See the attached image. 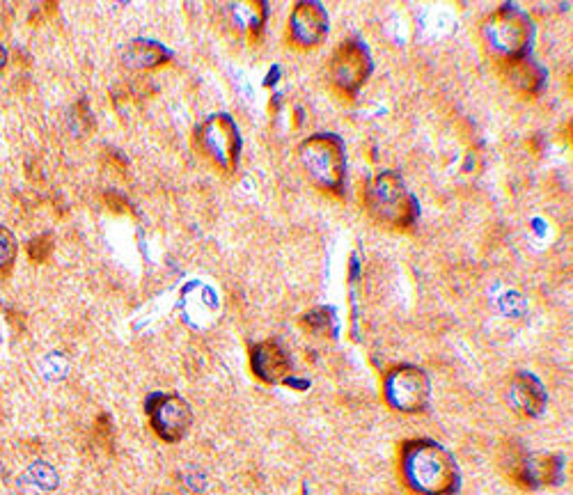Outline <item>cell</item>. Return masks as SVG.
<instances>
[{
  "instance_id": "cell-1",
  "label": "cell",
  "mask_w": 573,
  "mask_h": 495,
  "mask_svg": "<svg viewBox=\"0 0 573 495\" xmlns=\"http://www.w3.org/2000/svg\"><path fill=\"white\" fill-rule=\"evenodd\" d=\"M402 475L420 495H452L459 489L457 463L431 440H411L404 445Z\"/></svg>"
},
{
  "instance_id": "cell-15",
  "label": "cell",
  "mask_w": 573,
  "mask_h": 495,
  "mask_svg": "<svg viewBox=\"0 0 573 495\" xmlns=\"http://www.w3.org/2000/svg\"><path fill=\"white\" fill-rule=\"evenodd\" d=\"M51 250H53V241L49 234H44V237H37L28 243V255L33 262H46V259L51 257Z\"/></svg>"
},
{
  "instance_id": "cell-4",
  "label": "cell",
  "mask_w": 573,
  "mask_h": 495,
  "mask_svg": "<svg viewBox=\"0 0 573 495\" xmlns=\"http://www.w3.org/2000/svg\"><path fill=\"white\" fill-rule=\"evenodd\" d=\"M484 35L493 51L500 53L502 58L512 60L521 58V55H525V51H528L532 39V26L530 19L525 17L521 10L507 5L486 21Z\"/></svg>"
},
{
  "instance_id": "cell-3",
  "label": "cell",
  "mask_w": 573,
  "mask_h": 495,
  "mask_svg": "<svg viewBox=\"0 0 573 495\" xmlns=\"http://www.w3.org/2000/svg\"><path fill=\"white\" fill-rule=\"evenodd\" d=\"M301 163L308 177L319 188L331 193H340L347 175L342 143L335 136H312L301 145Z\"/></svg>"
},
{
  "instance_id": "cell-9",
  "label": "cell",
  "mask_w": 573,
  "mask_h": 495,
  "mask_svg": "<svg viewBox=\"0 0 573 495\" xmlns=\"http://www.w3.org/2000/svg\"><path fill=\"white\" fill-rule=\"evenodd\" d=\"M507 402L523 418H535L546 406V392L530 374H516L507 388Z\"/></svg>"
},
{
  "instance_id": "cell-6",
  "label": "cell",
  "mask_w": 573,
  "mask_h": 495,
  "mask_svg": "<svg viewBox=\"0 0 573 495\" xmlns=\"http://www.w3.org/2000/svg\"><path fill=\"white\" fill-rule=\"evenodd\" d=\"M147 413L156 436L166 440V443H177V440H182L188 434L193 422L191 406L175 395L152 397L149 399Z\"/></svg>"
},
{
  "instance_id": "cell-5",
  "label": "cell",
  "mask_w": 573,
  "mask_h": 495,
  "mask_svg": "<svg viewBox=\"0 0 573 495\" xmlns=\"http://www.w3.org/2000/svg\"><path fill=\"white\" fill-rule=\"evenodd\" d=\"M386 402L402 413H418L429 402V379L418 367L390 369L383 383Z\"/></svg>"
},
{
  "instance_id": "cell-11",
  "label": "cell",
  "mask_w": 573,
  "mask_h": 495,
  "mask_svg": "<svg viewBox=\"0 0 573 495\" xmlns=\"http://www.w3.org/2000/svg\"><path fill=\"white\" fill-rule=\"evenodd\" d=\"M250 367L264 383H280L289 374V358L276 342H262L250 351Z\"/></svg>"
},
{
  "instance_id": "cell-14",
  "label": "cell",
  "mask_w": 573,
  "mask_h": 495,
  "mask_svg": "<svg viewBox=\"0 0 573 495\" xmlns=\"http://www.w3.org/2000/svg\"><path fill=\"white\" fill-rule=\"evenodd\" d=\"M17 259V239L7 227H0V273H5Z\"/></svg>"
},
{
  "instance_id": "cell-12",
  "label": "cell",
  "mask_w": 573,
  "mask_h": 495,
  "mask_svg": "<svg viewBox=\"0 0 573 495\" xmlns=\"http://www.w3.org/2000/svg\"><path fill=\"white\" fill-rule=\"evenodd\" d=\"M505 76L516 90L535 92L539 88L541 76L544 74H541V69L535 65V62L525 60V55H521V58H512L507 62Z\"/></svg>"
},
{
  "instance_id": "cell-16",
  "label": "cell",
  "mask_w": 573,
  "mask_h": 495,
  "mask_svg": "<svg viewBox=\"0 0 573 495\" xmlns=\"http://www.w3.org/2000/svg\"><path fill=\"white\" fill-rule=\"evenodd\" d=\"M5 62H7V51L3 49V46H0V69L5 67Z\"/></svg>"
},
{
  "instance_id": "cell-7",
  "label": "cell",
  "mask_w": 573,
  "mask_h": 495,
  "mask_svg": "<svg viewBox=\"0 0 573 495\" xmlns=\"http://www.w3.org/2000/svg\"><path fill=\"white\" fill-rule=\"evenodd\" d=\"M202 149L211 156V161L225 170H232L239 159V131L232 117L214 115L202 124L200 129Z\"/></svg>"
},
{
  "instance_id": "cell-2",
  "label": "cell",
  "mask_w": 573,
  "mask_h": 495,
  "mask_svg": "<svg viewBox=\"0 0 573 495\" xmlns=\"http://www.w3.org/2000/svg\"><path fill=\"white\" fill-rule=\"evenodd\" d=\"M367 211L374 220L388 227H408L418 216L415 198L397 175H381L367 188Z\"/></svg>"
},
{
  "instance_id": "cell-8",
  "label": "cell",
  "mask_w": 573,
  "mask_h": 495,
  "mask_svg": "<svg viewBox=\"0 0 573 495\" xmlns=\"http://www.w3.org/2000/svg\"><path fill=\"white\" fill-rule=\"evenodd\" d=\"M367 76H370V51L356 39L344 42L331 60V81L335 88L351 94L365 83Z\"/></svg>"
},
{
  "instance_id": "cell-10",
  "label": "cell",
  "mask_w": 573,
  "mask_h": 495,
  "mask_svg": "<svg viewBox=\"0 0 573 495\" xmlns=\"http://www.w3.org/2000/svg\"><path fill=\"white\" fill-rule=\"evenodd\" d=\"M289 28H292V37L298 44L303 46L319 44L328 30L324 7L317 3H301L292 12Z\"/></svg>"
},
{
  "instance_id": "cell-13",
  "label": "cell",
  "mask_w": 573,
  "mask_h": 495,
  "mask_svg": "<svg viewBox=\"0 0 573 495\" xmlns=\"http://www.w3.org/2000/svg\"><path fill=\"white\" fill-rule=\"evenodd\" d=\"M163 60H168V51L154 42H133L127 53H124V62L136 69L156 67L161 65Z\"/></svg>"
}]
</instances>
